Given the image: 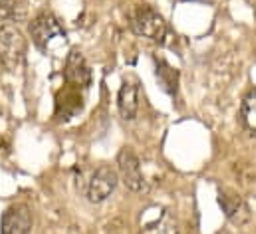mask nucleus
<instances>
[{
    "instance_id": "f257e3e1",
    "label": "nucleus",
    "mask_w": 256,
    "mask_h": 234,
    "mask_svg": "<svg viewBox=\"0 0 256 234\" xmlns=\"http://www.w3.org/2000/svg\"><path fill=\"white\" fill-rule=\"evenodd\" d=\"M129 26L137 36H143L157 44H167L169 26L165 18L151 6H137L129 12Z\"/></svg>"
},
{
    "instance_id": "f03ea898",
    "label": "nucleus",
    "mask_w": 256,
    "mask_h": 234,
    "mask_svg": "<svg viewBox=\"0 0 256 234\" xmlns=\"http://www.w3.org/2000/svg\"><path fill=\"white\" fill-rule=\"evenodd\" d=\"M26 50H28V44L22 30L12 22H2L0 24V64L6 70L14 72L26 58Z\"/></svg>"
},
{
    "instance_id": "7ed1b4c3",
    "label": "nucleus",
    "mask_w": 256,
    "mask_h": 234,
    "mask_svg": "<svg viewBox=\"0 0 256 234\" xmlns=\"http://www.w3.org/2000/svg\"><path fill=\"white\" fill-rule=\"evenodd\" d=\"M30 36H32V42L36 44V48L40 52L48 54V50H50V46H52V42L56 38L66 40V30L64 26L60 24V20L52 12H42L32 20Z\"/></svg>"
},
{
    "instance_id": "20e7f679",
    "label": "nucleus",
    "mask_w": 256,
    "mask_h": 234,
    "mask_svg": "<svg viewBox=\"0 0 256 234\" xmlns=\"http://www.w3.org/2000/svg\"><path fill=\"white\" fill-rule=\"evenodd\" d=\"M118 175L122 176L124 184L133 192H143L145 190V176L141 171V163L133 149L124 147L118 155Z\"/></svg>"
},
{
    "instance_id": "39448f33",
    "label": "nucleus",
    "mask_w": 256,
    "mask_h": 234,
    "mask_svg": "<svg viewBox=\"0 0 256 234\" xmlns=\"http://www.w3.org/2000/svg\"><path fill=\"white\" fill-rule=\"evenodd\" d=\"M118 182H120V175L112 167L104 165V167L96 169V173L92 175L90 182H88V190H86L88 200L90 202H96V204L108 200L112 196V192L116 190Z\"/></svg>"
},
{
    "instance_id": "423d86ee",
    "label": "nucleus",
    "mask_w": 256,
    "mask_h": 234,
    "mask_svg": "<svg viewBox=\"0 0 256 234\" xmlns=\"http://www.w3.org/2000/svg\"><path fill=\"white\" fill-rule=\"evenodd\" d=\"M218 204H220L224 216H226L232 224H236V226L246 224V222L250 220V216H252L250 206L246 204V200H244L238 192H234V190H230V188H222V190L218 192Z\"/></svg>"
},
{
    "instance_id": "0eeeda50",
    "label": "nucleus",
    "mask_w": 256,
    "mask_h": 234,
    "mask_svg": "<svg viewBox=\"0 0 256 234\" xmlns=\"http://www.w3.org/2000/svg\"><path fill=\"white\" fill-rule=\"evenodd\" d=\"M34 226L32 212L26 204H12L0 220V234H30Z\"/></svg>"
},
{
    "instance_id": "6e6552de",
    "label": "nucleus",
    "mask_w": 256,
    "mask_h": 234,
    "mask_svg": "<svg viewBox=\"0 0 256 234\" xmlns=\"http://www.w3.org/2000/svg\"><path fill=\"white\" fill-rule=\"evenodd\" d=\"M64 80L74 88H84L86 90V88L92 86V70H90V64L84 58L82 52H78V50L70 52V56L66 60Z\"/></svg>"
},
{
    "instance_id": "1a4fd4ad",
    "label": "nucleus",
    "mask_w": 256,
    "mask_h": 234,
    "mask_svg": "<svg viewBox=\"0 0 256 234\" xmlns=\"http://www.w3.org/2000/svg\"><path fill=\"white\" fill-rule=\"evenodd\" d=\"M118 108L126 121H133L139 112V86L133 80H126L122 84L120 96H118Z\"/></svg>"
},
{
    "instance_id": "9d476101",
    "label": "nucleus",
    "mask_w": 256,
    "mask_h": 234,
    "mask_svg": "<svg viewBox=\"0 0 256 234\" xmlns=\"http://www.w3.org/2000/svg\"><path fill=\"white\" fill-rule=\"evenodd\" d=\"M141 234H181V228L177 218L169 210H161L151 222L141 228Z\"/></svg>"
},
{
    "instance_id": "9b49d317",
    "label": "nucleus",
    "mask_w": 256,
    "mask_h": 234,
    "mask_svg": "<svg viewBox=\"0 0 256 234\" xmlns=\"http://www.w3.org/2000/svg\"><path fill=\"white\" fill-rule=\"evenodd\" d=\"M155 64H157V80L161 82L163 90L169 94V96H177V90H179V74L177 70H173L165 60H157L155 58Z\"/></svg>"
},
{
    "instance_id": "f8f14e48",
    "label": "nucleus",
    "mask_w": 256,
    "mask_h": 234,
    "mask_svg": "<svg viewBox=\"0 0 256 234\" xmlns=\"http://www.w3.org/2000/svg\"><path fill=\"white\" fill-rule=\"evenodd\" d=\"M240 121L244 125L246 131L256 135V88L246 94V98L242 100V108H240Z\"/></svg>"
}]
</instances>
